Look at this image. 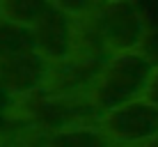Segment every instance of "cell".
I'll return each instance as SVG.
<instances>
[{
	"label": "cell",
	"mask_w": 158,
	"mask_h": 147,
	"mask_svg": "<svg viewBox=\"0 0 158 147\" xmlns=\"http://www.w3.org/2000/svg\"><path fill=\"white\" fill-rule=\"evenodd\" d=\"M51 76L53 62L44 58L37 48L0 58V83L23 101L44 94L51 85Z\"/></svg>",
	"instance_id": "5"
},
{
	"label": "cell",
	"mask_w": 158,
	"mask_h": 147,
	"mask_svg": "<svg viewBox=\"0 0 158 147\" xmlns=\"http://www.w3.org/2000/svg\"><path fill=\"white\" fill-rule=\"evenodd\" d=\"M30 48H35L32 28L16 25L12 21L0 19V58L14 55V53H21V51H30Z\"/></svg>",
	"instance_id": "9"
},
{
	"label": "cell",
	"mask_w": 158,
	"mask_h": 147,
	"mask_svg": "<svg viewBox=\"0 0 158 147\" xmlns=\"http://www.w3.org/2000/svg\"><path fill=\"white\" fill-rule=\"evenodd\" d=\"M53 7V0H0V19L35 28Z\"/></svg>",
	"instance_id": "8"
},
{
	"label": "cell",
	"mask_w": 158,
	"mask_h": 147,
	"mask_svg": "<svg viewBox=\"0 0 158 147\" xmlns=\"http://www.w3.org/2000/svg\"><path fill=\"white\" fill-rule=\"evenodd\" d=\"M19 124H28V119L25 117H14V115H2V113H0V145L12 136L14 127H19Z\"/></svg>",
	"instance_id": "11"
},
{
	"label": "cell",
	"mask_w": 158,
	"mask_h": 147,
	"mask_svg": "<svg viewBox=\"0 0 158 147\" xmlns=\"http://www.w3.org/2000/svg\"><path fill=\"white\" fill-rule=\"evenodd\" d=\"M80 28H83V21L53 7L32 28V32H35V48L44 58L51 60L53 64H62L78 53Z\"/></svg>",
	"instance_id": "6"
},
{
	"label": "cell",
	"mask_w": 158,
	"mask_h": 147,
	"mask_svg": "<svg viewBox=\"0 0 158 147\" xmlns=\"http://www.w3.org/2000/svg\"><path fill=\"white\" fill-rule=\"evenodd\" d=\"M147 35V23L135 0H103L101 7L83 21L78 51L112 58L140 51Z\"/></svg>",
	"instance_id": "1"
},
{
	"label": "cell",
	"mask_w": 158,
	"mask_h": 147,
	"mask_svg": "<svg viewBox=\"0 0 158 147\" xmlns=\"http://www.w3.org/2000/svg\"><path fill=\"white\" fill-rule=\"evenodd\" d=\"M37 147H115L110 136L99 124H78L62 131H53L41 136Z\"/></svg>",
	"instance_id": "7"
},
{
	"label": "cell",
	"mask_w": 158,
	"mask_h": 147,
	"mask_svg": "<svg viewBox=\"0 0 158 147\" xmlns=\"http://www.w3.org/2000/svg\"><path fill=\"white\" fill-rule=\"evenodd\" d=\"M144 99L158 106V64H156L154 74H151V78H149V85H147V92H144Z\"/></svg>",
	"instance_id": "12"
},
{
	"label": "cell",
	"mask_w": 158,
	"mask_h": 147,
	"mask_svg": "<svg viewBox=\"0 0 158 147\" xmlns=\"http://www.w3.org/2000/svg\"><path fill=\"white\" fill-rule=\"evenodd\" d=\"M101 129L115 147H144L158 143V106L144 97L101 115Z\"/></svg>",
	"instance_id": "4"
},
{
	"label": "cell",
	"mask_w": 158,
	"mask_h": 147,
	"mask_svg": "<svg viewBox=\"0 0 158 147\" xmlns=\"http://www.w3.org/2000/svg\"><path fill=\"white\" fill-rule=\"evenodd\" d=\"M101 2L103 0H53V5H55L57 9L71 14L73 19H78V21L89 19V16L101 7Z\"/></svg>",
	"instance_id": "10"
},
{
	"label": "cell",
	"mask_w": 158,
	"mask_h": 147,
	"mask_svg": "<svg viewBox=\"0 0 158 147\" xmlns=\"http://www.w3.org/2000/svg\"><path fill=\"white\" fill-rule=\"evenodd\" d=\"M156 69V62L142 51H131L112 55L103 64L99 78L89 88V97L101 115L138 101L144 97L149 78Z\"/></svg>",
	"instance_id": "2"
},
{
	"label": "cell",
	"mask_w": 158,
	"mask_h": 147,
	"mask_svg": "<svg viewBox=\"0 0 158 147\" xmlns=\"http://www.w3.org/2000/svg\"><path fill=\"white\" fill-rule=\"evenodd\" d=\"M23 117L41 136L78 124H99L101 113L87 92H44L23 103Z\"/></svg>",
	"instance_id": "3"
}]
</instances>
